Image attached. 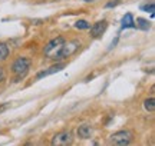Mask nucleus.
Returning a JSON list of instances; mask_svg holds the SVG:
<instances>
[{
    "label": "nucleus",
    "mask_w": 155,
    "mask_h": 146,
    "mask_svg": "<svg viewBox=\"0 0 155 146\" xmlns=\"http://www.w3.org/2000/svg\"><path fill=\"white\" fill-rule=\"evenodd\" d=\"M116 43H118V37H115V40H112L111 46H109V50H111L112 47H115V46H116Z\"/></svg>",
    "instance_id": "nucleus-17"
},
{
    "label": "nucleus",
    "mask_w": 155,
    "mask_h": 146,
    "mask_svg": "<svg viewBox=\"0 0 155 146\" xmlns=\"http://www.w3.org/2000/svg\"><path fill=\"white\" fill-rule=\"evenodd\" d=\"M135 23H137V24H135V27L141 29V30H150V27H151V23L148 22L147 19H142V17H138Z\"/></svg>",
    "instance_id": "nucleus-10"
},
{
    "label": "nucleus",
    "mask_w": 155,
    "mask_h": 146,
    "mask_svg": "<svg viewBox=\"0 0 155 146\" xmlns=\"http://www.w3.org/2000/svg\"><path fill=\"white\" fill-rule=\"evenodd\" d=\"M6 107H9V103H5V105H2V106H0V112H3Z\"/></svg>",
    "instance_id": "nucleus-18"
},
{
    "label": "nucleus",
    "mask_w": 155,
    "mask_h": 146,
    "mask_svg": "<svg viewBox=\"0 0 155 146\" xmlns=\"http://www.w3.org/2000/svg\"><path fill=\"white\" fill-rule=\"evenodd\" d=\"M6 78V72H5V69L3 68H0V82H3Z\"/></svg>",
    "instance_id": "nucleus-16"
},
{
    "label": "nucleus",
    "mask_w": 155,
    "mask_h": 146,
    "mask_svg": "<svg viewBox=\"0 0 155 146\" xmlns=\"http://www.w3.org/2000/svg\"><path fill=\"white\" fill-rule=\"evenodd\" d=\"M129 27H135V20H134V16L131 13H127L125 16L122 17V29H129Z\"/></svg>",
    "instance_id": "nucleus-9"
},
{
    "label": "nucleus",
    "mask_w": 155,
    "mask_h": 146,
    "mask_svg": "<svg viewBox=\"0 0 155 146\" xmlns=\"http://www.w3.org/2000/svg\"><path fill=\"white\" fill-rule=\"evenodd\" d=\"M106 27H108V22L106 20H99V22H96L91 27V36L92 37H99L102 33H105Z\"/></svg>",
    "instance_id": "nucleus-5"
},
{
    "label": "nucleus",
    "mask_w": 155,
    "mask_h": 146,
    "mask_svg": "<svg viewBox=\"0 0 155 146\" xmlns=\"http://www.w3.org/2000/svg\"><path fill=\"white\" fill-rule=\"evenodd\" d=\"M63 42H65V39L61 37V36H59V37H55V39H52L49 43L46 45V47H45V55H50L53 50H58V49L63 45Z\"/></svg>",
    "instance_id": "nucleus-6"
},
{
    "label": "nucleus",
    "mask_w": 155,
    "mask_h": 146,
    "mask_svg": "<svg viewBox=\"0 0 155 146\" xmlns=\"http://www.w3.org/2000/svg\"><path fill=\"white\" fill-rule=\"evenodd\" d=\"M119 5V0H115V2H109V3H106L105 7H115V6Z\"/></svg>",
    "instance_id": "nucleus-15"
},
{
    "label": "nucleus",
    "mask_w": 155,
    "mask_h": 146,
    "mask_svg": "<svg viewBox=\"0 0 155 146\" xmlns=\"http://www.w3.org/2000/svg\"><path fill=\"white\" fill-rule=\"evenodd\" d=\"M144 107L148 110V112H154V109H155V99L154 97L147 99V100L144 102Z\"/></svg>",
    "instance_id": "nucleus-12"
},
{
    "label": "nucleus",
    "mask_w": 155,
    "mask_h": 146,
    "mask_svg": "<svg viewBox=\"0 0 155 146\" xmlns=\"http://www.w3.org/2000/svg\"><path fill=\"white\" fill-rule=\"evenodd\" d=\"M29 68H30V60L28 57H17L12 66V70L17 76V79H20L26 76V73L29 72Z\"/></svg>",
    "instance_id": "nucleus-2"
},
{
    "label": "nucleus",
    "mask_w": 155,
    "mask_h": 146,
    "mask_svg": "<svg viewBox=\"0 0 155 146\" xmlns=\"http://www.w3.org/2000/svg\"><path fill=\"white\" fill-rule=\"evenodd\" d=\"M78 136L81 139H89L92 136V128L89 125H82L78 128Z\"/></svg>",
    "instance_id": "nucleus-8"
},
{
    "label": "nucleus",
    "mask_w": 155,
    "mask_h": 146,
    "mask_svg": "<svg viewBox=\"0 0 155 146\" xmlns=\"http://www.w3.org/2000/svg\"><path fill=\"white\" fill-rule=\"evenodd\" d=\"M73 142V136L71 132L68 130H63V132H59L53 136L52 139V145H58V146H68V145H72Z\"/></svg>",
    "instance_id": "nucleus-4"
},
{
    "label": "nucleus",
    "mask_w": 155,
    "mask_h": 146,
    "mask_svg": "<svg viewBox=\"0 0 155 146\" xmlns=\"http://www.w3.org/2000/svg\"><path fill=\"white\" fill-rule=\"evenodd\" d=\"M9 56V46L6 43H0V60H5Z\"/></svg>",
    "instance_id": "nucleus-11"
},
{
    "label": "nucleus",
    "mask_w": 155,
    "mask_h": 146,
    "mask_svg": "<svg viewBox=\"0 0 155 146\" xmlns=\"http://www.w3.org/2000/svg\"><path fill=\"white\" fill-rule=\"evenodd\" d=\"M75 27L81 29V30H85V29H89L91 26H89V23L86 22V20H78V22L75 23Z\"/></svg>",
    "instance_id": "nucleus-13"
},
{
    "label": "nucleus",
    "mask_w": 155,
    "mask_h": 146,
    "mask_svg": "<svg viewBox=\"0 0 155 146\" xmlns=\"http://www.w3.org/2000/svg\"><path fill=\"white\" fill-rule=\"evenodd\" d=\"M131 141H132V133L129 130H119V132H115L111 136V142L114 145H118V146L129 145Z\"/></svg>",
    "instance_id": "nucleus-3"
},
{
    "label": "nucleus",
    "mask_w": 155,
    "mask_h": 146,
    "mask_svg": "<svg viewBox=\"0 0 155 146\" xmlns=\"http://www.w3.org/2000/svg\"><path fill=\"white\" fill-rule=\"evenodd\" d=\"M62 69H65V63H59V65H56V66H52V68H49L48 70H43V72H39L38 75H36V79L46 78V76H49V75H53V73L61 72Z\"/></svg>",
    "instance_id": "nucleus-7"
},
{
    "label": "nucleus",
    "mask_w": 155,
    "mask_h": 146,
    "mask_svg": "<svg viewBox=\"0 0 155 146\" xmlns=\"http://www.w3.org/2000/svg\"><path fill=\"white\" fill-rule=\"evenodd\" d=\"M79 42L78 40H71V42H63V45L55 52V55H53V59H58V60H61V59H65V57H69L71 55H73L75 52L79 49Z\"/></svg>",
    "instance_id": "nucleus-1"
},
{
    "label": "nucleus",
    "mask_w": 155,
    "mask_h": 146,
    "mask_svg": "<svg viewBox=\"0 0 155 146\" xmlns=\"http://www.w3.org/2000/svg\"><path fill=\"white\" fill-rule=\"evenodd\" d=\"M141 9H142V10H145V11H150V13H154V10H155V3H154V2H151L150 5L141 6Z\"/></svg>",
    "instance_id": "nucleus-14"
}]
</instances>
